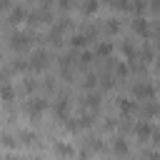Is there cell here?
<instances>
[{"instance_id": "cell-13", "label": "cell", "mask_w": 160, "mask_h": 160, "mask_svg": "<svg viewBox=\"0 0 160 160\" xmlns=\"http://www.w3.org/2000/svg\"><path fill=\"white\" fill-rule=\"evenodd\" d=\"M92 52H95V58H112V52H115V42L112 40H98L95 45H92Z\"/></svg>"}, {"instance_id": "cell-27", "label": "cell", "mask_w": 160, "mask_h": 160, "mask_svg": "<svg viewBox=\"0 0 160 160\" xmlns=\"http://www.w3.org/2000/svg\"><path fill=\"white\" fill-rule=\"evenodd\" d=\"M0 122H2V118H0Z\"/></svg>"}, {"instance_id": "cell-20", "label": "cell", "mask_w": 160, "mask_h": 160, "mask_svg": "<svg viewBox=\"0 0 160 160\" xmlns=\"http://www.w3.org/2000/svg\"><path fill=\"white\" fill-rule=\"evenodd\" d=\"M40 88V80L35 78V75H25L22 78V92L30 98V95H35V90Z\"/></svg>"}, {"instance_id": "cell-8", "label": "cell", "mask_w": 160, "mask_h": 160, "mask_svg": "<svg viewBox=\"0 0 160 160\" xmlns=\"http://www.w3.org/2000/svg\"><path fill=\"white\" fill-rule=\"evenodd\" d=\"M25 18H28V2H12L8 8V22L12 28H18L20 22H25Z\"/></svg>"}, {"instance_id": "cell-16", "label": "cell", "mask_w": 160, "mask_h": 160, "mask_svg": "<svg viewBox=\"0 0 160 160\" xmlns=\"http://www.w3.org/2000/svg\"><path fill=\"white\" fill-rule=\"evenodd\" d=\"M138 112H142V120H150V122H152V120L160 115V105H158V100H148Z\"/></svg>"}, {"instance_id": "cell-24", "label": "cell", "mask_w": 160, "mask_h": 160, "mask_svg": "<svg viewBox=\"0 0 160 160\" xmlns=\"http://www.w3.org/2000/svg\"><path fill=\"white\" fill-rule=\"evenodd\" d=\"M115 128H118V118H105L102 130H115Z\"/></svg>"}, {"instance_id": "cell-26", "label": "cell", "mask_w": 160, "mask_h": 160, "mask_svg": "<svg viewBox=\"0 0 160 160\" xmlns=\"http://www.w3.org/2000/svg\"><path fill=\"white\" fill-rule=\"evenodd\" d=\"M25 160H35V158H25Z\"/></svg>"}, {"instance_id": "cell-19", "label": "cell", "mask_w": 160, "mask_h": 160, "mask_svg": "<svg viewBox=\"0 0 160 160\" xmlns=\"http://www.w3.org/2000/svg\"><path fill=\"white\" fill-rule=\"evenodd\" d=\"M18 98V88L12 82H0V102H12Z\"/></svg>"}, {"instance_id": "cell-17", "label": "cell", "mask_w": 160, "mask_h": 160, "mask_svg": "<svg viewBox=\"0 0 160 160\" xmlns=\"http://www.w3.org/2000/svg\"><path fill=\"white\" fill-rule=\"evenodd\" d=\"M110 148H112V155H120V158H125V155L130 152V145H128L125 135H115L112 142H110Z\"/></svg>"}, {"instance_id": "cell-4", "label": "cell", "mask_w": 160, "mask_h": 160, "mask_svg": "<svg viewBox=\"0 0 160 160\" xmlns=\"http://www.w3.org/2000/svg\"><path fill=\"white\" fill-rule=\"evenodd\" d=\"M25 62H28V70H45L50 62V50L48 48H32L30 55L25 58Z\"/></svg>"}, {"instance_id": "cell-12", "label": "cell", "mask_w": 160, "mask_h": 160, "mask_svg": "<svg viewBox=\"0 0 160 160\" xmlns=\"http://www.w3.org/2000/svg\"><path fill=\"white\" fill-rule=\"evenodd\" d=\"M100 0H82V2H78V10H80V15H82V20H90V18H95L98 12H100Z\"/></svg>"}, {"instance_id": "cell-23", "label": "cell", "mask_w": 160, "mask_h": 160, "mask_svg": "<svg viewBox=\"0 0 160 160\" xmlns=\"http://www.w3.org/2000/svg\"><path fill=\"white\" fill-rule=\"evenodd\" d=\"M85 148H88L90 152L102 150V135H88V138H85Z\"/></svg>"}, {"instance_id": "cell-9", "label": "cell", "mask_w": 160, "mask_h": 160, "mask_svg": "<svg viewBox=\"0 0 160 160\" xmlns=\"http://www.w3.org/2000/svg\"><path fill=\"white\" fill-rule=\"evenodd\" d=\"M115 105H118V110L122 112V118H132V115L140 110V102H135L130 95H118V98H115Z\"/></svg>"}, {"instance_id": "cell-25", "label": "cell", "mask_w": 160, "mask_h": 160, "mask_svg": "<svg viewBox=\"0 0 160 160\" xmlns=\"http://www.w3.org/2000/svg\"><path fill=\"white\" fill-rule=\"evenodd\" d=\"M2 160H25V158H22V155H18V152H8Z\"/></svg>"}, {"instance_id": "cell-28", "label": "cell", "mask_w": 160, "mask_h": 160, "mask_svg": "<svg viewBox=\"0 0 160 160\" xmlns=\"http://www.w3.org/2000/svg\"><path fill=\"white\" fill-rule=\"evenodd\" d=\"M0 160H2V158H0Z\"/></svg>"}, {"instance_id": "cell-18", "label": "cell", "mask_w": 160, "mask_h": 160, "mask_svg": "<svg viewBox=\"0 0 160 160\" xmlns=\"http://www.w3.org/2000/svg\"><path fill=\"white\" fill-rule=\"evenodd\" d=\"M102 28H105L108 35H118V32L122 30V18H120V15H110V18H105Z\"/></svg>"}, {"instance_id": "cell-22", "label": "cell", "mask_w": 160, "mask_h": 160, "mask_svg": "<svg viewBox=\"0 0 160 160\" xmlns=\"http://www.w3.org/2000/svg\"><path fill=\"white\" fill-rule=\"evenodd\" d=\"M0 145H2V148H8L10 152H15V148H18V138H15L12 132L2 130V132H0Z\"/></svg>"}, {"instance_id": "cell-21", "label": "cell", "mask_w": 160, "mask_h": 160, "mask_svg": "<svg viewBox=\"0 0 160 160\" xmlns=\"http://www.w3.org/2000/svg\"><path fill=\"white\" fill-rule=\"evenodd\" d=\"M82 85H85V90L88 92H92V90H100V75L92 70V72H88L85 75V80H82Z\"/></svg>"}, {"instance_id": "cell-1", "label": "cell", "mask_w": 160, "mask_h": 160, "mask_svg": "<svg viewBox=\"0 0 160 160\" xmlns=\"http://www.w3.org/2000/svg\"><path fill=\"white\" fill-rule=\"evenodd\" d=\"M35 38H38V35H35L32 30H28V28H12V30L8 32V48L15 50V52H25L28 48H32Z\"/></svg>"}, {"instance_id": "cell-7", "label": "cell", "mask_w": 160, "mask_h": 160, "mask_svg": "<svg viewBox=\"0 0 160 160\" xmlns=\"http://www.w3.org/2000/svg\"><path fill=\"white\" fill-rule=\"evenodd\" d=\"M132 132H135L140 140H152V142H158V128H155V122H150V120L135 122V125H132Z\"/></svg>"}, {"instance_id": "cell-3", "label": "cell", "mask_w": 160, "mask_h": 160, "mask_svg": "<svg viewBox=\"0 0 160 160\" xmlns=\"http://www.w3.org/2000/svg\"><path fill=\"white\" fill-rule=\"evenodd\" d=\"M130 30H132L135 35H140L145 42H152V38H155L152 20H150L148 15H132V18H130Z\"/></svg>"}, {"instance_id": "cell-10", "label": "cell", "mask_w": 160, "mask_h": 160, "mask_svg": "<svg viewBox=\"0 0 160 160\" xmlns=\"http://www.w3.org/2000/svg\"><path fill=\"white\" fill-rule=\"evenodd\" d=\"M90 38L78 28V30H72L70 32V38H68V45H70V50H85V48H90Z\"/></svg>"}, {"instance_id": "cell-11", "label": "cell", "mask_w": 160, "mask_h": 160, "mask_svg": "<svg viewBox=\"0 0 160 160\" xmlns=\"http://www.w3.org/2000/svg\"><path fill=\"white\" fill-rule=\"evenodd\" d=\"M52 152H55V158H60V160H70V158H75L78 148H75L72 142H68V140H58V142L52 145Z\"/></svg>"}, {"instance_id": "cell-6", "label": "cell", "mask_w": 160, "mask_h": 160, "mask_svg": "<svg viewBox=\"0 0 160 160\" xmlns=\"http://www.w3.org/2000/svg\"><path fill=\"white\" fill-rule=\"evenodd\" d=\"M50 110H52V115L58 118V120H68L70 118V95L68 92H58L55 95V100L50 102Z\"/></svg>"}, {"instance_id": "cell-14", "label": "cell", "mask_w": 160, "mask_h": 160, "mask_svg": "<svg viewBox=\"0 0 160 160\" xmlns=\"http://www.w3.org/2000/svg\"><path fill=\"white\" fill-rule=\"evenodd\" d=\"M15 138H18V145H35L40 140V132L32 130V128H20Z\"/></svg>"}, {"instance_id": "cell-5", "label": "cell", "mask_w": 160, "mask_h": 160, "mask_svg": "<svg viewBox=\"0 0 160 160\" xmlns=\"http://www.w3.org/2000/svg\"><path fill=\"white\" fill-rule=\"evenodd\" d=\"M48 108H50V100H48V95H42V92H40V95L35 92V95H30V98L25 100V112H28L30 118H40Z\"/></svg>"}, {"instance_id": "cell-2", "label": "cell", "mask_w": 160, "mask_h": 160, "mask_svg": "<svg viewBox=\"0 0 160 160\" xmlns=\"http://www.w3.org/2000/svg\"><path fill=\"white\" fill-rule=\"evenodd\" d=\"M130 98H132L135 102H138V100H142V102L155 100V98H158V85H155V80L142 78V80L132 82V88H130Z\"/></svg>"}, {"instance_id": "cell-15", "label": "cell", "mask_w": 160, "mask_h": 160, "mask_svg": "<svg viewBox=\"0 0 160 160\" xmlns=\"http://www.w3.org/2000/svg\"><path fill=\"white\" fill-rule=\"evenodd\" d=\"M82 105H85L88 112H98V108L102 105V90H92V92H88Z\"/></svg>"}]
</instances>
